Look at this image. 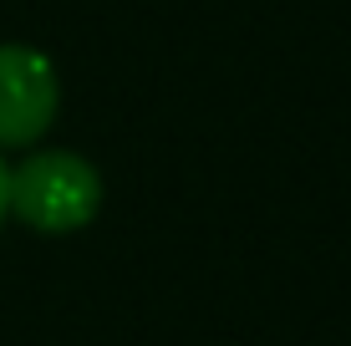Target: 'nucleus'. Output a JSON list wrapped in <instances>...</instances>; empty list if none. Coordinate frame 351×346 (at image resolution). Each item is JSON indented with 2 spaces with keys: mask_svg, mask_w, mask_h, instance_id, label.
Returning <instances> with one entry per match:
<instances>
[{
  "mask_svg": "<svg viewBox=\"0 0 351 346\" xmlns=\"http://www.w3.org/2000/svg\"><path fill=\"white\" fill-rule=\"evenodd\" d=\"M102 209V178L82 153L46 148L16 163L5 178V214L36 234H77Z\"/></svg>",
  "mask_w": 351,
  "mask_h": 346,
  "instance_id": "1",
  "label": "nucleus"
},
{
  "mask_svg": "<svg viewBox=\"0 0 351 346\" xmlns=\"http://www.w3.org/2000/svg\"><path fill=\"white\" fill-rule=\"evenodd\" d=\"M62 87L46 51L26 41H0V148H26L51 127Z\"/></svg>",
  "mask_w": 351,
  "mask_h": 346,
  "instance_id": "2",
  "label": "nucleus"
},
{
  "mask_svg": "<svg viewBox=\"0 0 351 346\" xmlns=\"http://www.w3.org/2000/svg\"><path fill=\"white\" fill-rule=\"evenodd\" d=\"M5 178H10V169H5V158H0V224H5Z\"/></svg>",
  "mask_w": 351,
  "mask_h": 346,
  "instance_id": "3",
  "label": "nucleus"
}]
</instances>
